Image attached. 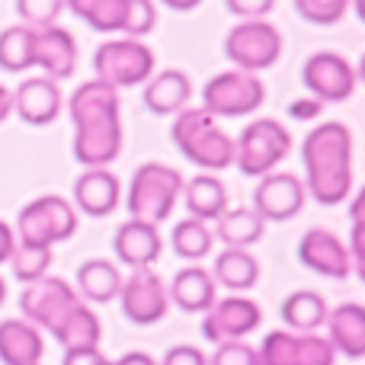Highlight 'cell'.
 <instances>
[{"label":"cell","mask_w":365,"mask_h":365,"mask_svg":"<svg viewBox=\"0 0 365 365\" xmlns=\"http://www.w3.org/2000/svg\"><path fill=\"white\" fill-rule=\"evenodd\" d=\"M81 302L83 298L74 292V285L58 276H42V279H36V282H26L23 292H19L23 321H29L32 327H45L48 334H55V330L61 327V321Z\"/></svg>","instance_id":"cell-10"},{"label":"cell","mask_w":365,"mask_h":365,"mask_svg":"<svg viewBox=\"0 0 365 365\" xmlns=\"http://www.w3.org/2000/svg\"><path fill=\"white\" fill-rule=\"evenodd\" d=\"M170 244H173V253L186 263H199L212 253V244H215V231L212 225L199 218H182L170 234Z\"/></svg>","instance_id":"cell-31"},{"label":"cell","mask_w":365,"mask_h":365,"mask_svg":"<svg viewBox=\"0 0 365 365\" xmlns=\"http://www.w3.org/2000/svg\"><path fill=\"white\" fill-rule=\"evenodd\" d=\"M349 0H295V13L311 26H334L346 16Z\"/></svg>","instance_id":"cell-35"},{"label":"cell","mask_w":365,"mask_h":365,"mask_svg":"<svg viewBox=\"0 0 365 365\" xmlns=\"http://www.w3.org/2000/svg\"><path fill=\"white\" fill-rule=\"evenodd\" d=\"M225 6L237 19H266L276 6V0H225Z\"/></svg>","instance_id":"cell-39"},{"label":"cell","mask_w":365,"mask_h":365,"mask_svg":"<svg viewBox=\"0 0 365 365\" xmlns=\"http://www.w3.org/2000/svg\"><path fill=\"white\" fill-rule=\"evenodd\" d=\"M327 311L330 308H327V302H324V295H317V292H311V289H298L282 302L279 314H282L285 327H289L292 334H314V330L327 321Z\"/></svg>","instance_id":"cell-28"},{"label":"cell","mask_w":365,"mask_h":365,"mask_svg":"<svg viewBox=\"0 0 365 365\" xmlns=\"http://www.w3.org/2000/svg\"><path fill=\"white\" fill-rule=\"evenodd\" d=\"M64 6L96 32H122L128 0H64Z\"/></svg>","instance_id":"cell-30"},{"label":"cell","mask_w":365,"mask_h":365,"mask_svg":"<svg viewBox=\"0 0 365 365\" xmlns=\"http://www.w3.org/2000/svg\"><path fill=\"white\" fill-rule=\"evenodd\" d=\"M327 343L334 353L346 356V359H362L365 356V308L356 302L336 304L327 311Z\"/></svg>","instance_id":"cell-21"},{"label":"cell","mask_w":365,"mask_h":365,"mask_svg":"<svg viewBox=\"0 0 365 365\" xmlns=\"http://www.w3.org/2000/svg\"><path fill=\"white\" fill-rule=\"evenodd\" d=\"M32 68L45 71L51 81H64L77 71V42L64 26L32 29Z\"/></svg>","instance_id":"cell-16"},{"label":"cell","mask_w":365,"mask_h":365,"mask_svg":"<svg viewBox=\"0 0 365 365\" xmlns=\"http://www.w3.org/2000/svg\"><path fill=\"white\" fill-rule=\"evenodd\" d=\"M225 58L237 71L259 74L282 58V32L266 19H240L225 36Z\"/></svg>","instance_id":"cell-8"},{"label":"cell","mask_w":365,"mask_h":365,"mask_svg":"<svg viewBox=\"0 0 365 365\" xmlns=\"http://www.w3.org/2000/svg\"><path fill=\"white\" fill-rule=\"evenodd\" d=\"M100 365H115V362H109V359H100Z\"/></svg>","instance_id":"cell-49"},{"label":"cell","mask_w":365,"mask_h":365,"mask_svg":"<svg viewBox=\"0 0 365 365\" xmlns=\"http://www.w3.org/2000/svg\"><path fill=\"white\" fill-rule=\"evenodd\" d=\"M212 279L215 285H225L227 292L240 295V292H250L259 282V263L250 250L225 247L212 263Z\"/></svg>","instance_id":"cell-25"},{"label":"cell","mask_w":365,"mask_h":365,"mask_svg":"<svg viewBox=\"0 0 365 365\" xmlns=\"http://www.w3.org/2000/svg\"><path fill=\"white\" fill-rule=\"evenodd\" d=\"M122 199V186L109 167H87L74 180V202L71 205L83 212L87 218H106L115 212Z\"/></svg>","instance_id":"cell-19"},{"label":"cell","mask_w":365,"mask_h":365,"mask_svg":"<svg viewBox=\"0 0 365 365\" xmlns=\"http://www.w3.org/2000/svg\"><path fill=\"white\" fill-rule=\"evenodd\" d=\"M208 365H259V356L250 343L231 340V343H218V349L212 353Z\"/></svg>","instance_id":"cell-38"},{"label":"cell","mask_w":365,"mask_h":365,"mask_svg":"<svg viewBox=\"0 0 365 365\" xmlns=\"http://www.w3.org/2000/svg\"><path fill=\"white\" fill-rule=\"evenodd\" d=\"M115 365H158V362H154L148 353H141V349H132V353L119 356V359H115Z\"/></svg>","instance_id":"cell-44"},{"label":"cell","mask_w":365,"mask_h":365,"mask_svg":"<svg viewBox=\"0 0 365 365\" xmlns=\"http://www.w3.org/2000/svg\"><path fill=\"white\" fill-rule=\"evenodd\" d=\"M167 298H170L180 311H186V314H202V311H208L215 304L218 285H215L212 272L192 263L173 276V282L167 285Z\"/></svg>","instance_id":"cell-22"},{"label":"cell","mask_w":365,"mask_h":365,"mask_svg":"<svg viewBox=\"0 0 365 365\" xmlns=\"http://www.w3.org/2000/svg\"><path fill=\"white\" fill-rule=\"evenodd\" d=\"M32 68V29L23 23L0 29V71L23 74Z\"/></svg>","instance_id":"cell-32"},{"label":"cell","mask_w":365,"mask_h":365,"mask_svg":"<svg viewBox=\"0 0 365 365\" xmlns=\"http://www.w3.org/2000/svg\"><path fill=\"white\" fill-rule=\"evenodd\" d=\"M317 113H321V103L317 100H308V106H302V103L292 106V115H298V119H314Z\"/></svg>","instance_id":"cell-45"},{"label":"cell","mask_w":365,"mask_h":365,"mask_svg":"<svg viewBox=\"0 0 365 365\" xmlns=\"http://www.w3.org/2000/svg\"><path fill=\"white\" fill-rule=\"evenodd\" d=\"M158 23V10H154V0H128L125 10V23H122V32L128 38H145L148 32Z\"/></svg>","instance_id":"cell-37"},{"label":"cell","mask_w":365,"mask_h":365,"mask_svg":"<svg viewBox=\"0 0 365 365\" xmlns=\"http://www.w3.org/2000/svg\"><path fill=\"white\" fill-rule=\"evenodd\" d=\"M202 336L208 343H231V340H244L263 321V311L253 298L247 295H227V298H215V304L208 311H202Z\"/></svg>","instance_id":"cell-12"},{"label":"cell","mask_w":365,"mask_h":365,"mask_svg":"<svg viewBox=\"0 0 365 365\" xmlns=\"http://www.w3.org/2000/svg\"><path fill=\"white\" fill-rule=\"evenodd\" d=\"M13 250H16V234H13V227L6 221H0V266L13 257Z\"/></svg>","instance_id":"cell-43"},{"label":"cell","mask_w":365,"mask_h":365,"mask_svg":"<svg viewBox=\"0 0 365 365\" xmlns=\"http://www.w3.org/2000/svg\"><path fill=\"white\" fill-rule=\"evenodd\" d=\"M160 365H208V356L195 346H170Z\"/></svg>","instance_id":"cell-41"},{"label":"cell","mask_w":365,"mask_h":365,"mask_svg":"<svg viewBox=\"0 0 365 365\" xmlns=\"http://www.w3.org/2000/svg\"><path fill=\"white\" fill-rule=\"evenodd\" d=\"M304 192L317 205H340L353 192V132L343 122L314 125L302 141Z\"/></svg>","instance_id":"cell-2"},{"label":"cell","mask_w":365,"mask_h":365,"mask_svg":"<svg viewBox=\"0 0 365 365\" xmlns=\"http://www.w3.org/2000/svg\"><path fill=\"white\" fill-rule=\"evenodd\" d=\"M304 182L302 177L289 170H272L266 177H259L257 189H253V212L269 225V221H292L304 208Z\"/></svg>","instance_id":"cell-14"},{"label":"cell","mask_w":365,"mask_h":365,"mask_svg":"<svg viewBox=\"0 0 365 365\" xmlns=\"http://www.w3.org/2000/svg\"><path fill=\"white\" fill-rule=\"evenodd\" d=\"M349 259H353V269L365 276V221L353 218V237H349Z\"/></svg>","instance_id":"cell-40"},{"label":"cell","mask_w":365,"mask_h":365,"mask_svg":"<svg viewBox=\"0 0 365 365\" xmlns=\"http://www.w3.org/2000/svg\"><path fill=\"white\" fill-rule=\"evenodd\" d=\"M141 87H145L148 113H154V115H177L192 100V81L177 68L154 71Z\"/></svg>","instance_id":"cell-20"},{"label":"cell","mask_w":365,"mask_h":365,"mask_svg":"<svg viewBox=\"0 0 365 365\" xmlns=\"http://www.w3.org/2000/svg\"><path fill=\"white\" fill-rule=\"evenodd\" d=\"M51 336L64 346V353H68V349H93V346H100V336H103L100 317L81 302L68 317H64L61 327H58Z\"/></svg>","instance_id":"cell-29"},{"label":"cell","mask_w":365,"mask_h":365,"mask_svg":"<svg viewBox=\"0 0 365 365\" xmlns=\"http://www.w3.org/2000/svg\"><path fill=\"white\" fill-rule=\"evenodd\" d=\"M158 71L154 51L141 38H109L93 51V74L113 90L141 87Z\"/></svg>","instance_id":"cell-7"},{"label":"cell","mask_w":365,"mask_h":365,"mask_svg":"<svg viewBox=\"0 0 365 365\" xmlns=\"http://www.w3.org/2000/svg\"><path fill=\"white\" fill-rule=\"evenodd\" d=\"M182 192V173L170 164H160V160H148L135 170L132 182H128V195L125 205L128 215L148 225H160V221L170 218L173 205L180 202Z\"/></svg>","instance_id":"cell-4"},{"label":"cell","mask_w":365,"mask_h":365,"mask_svg":"<svg viewBox=\"0 0 365 365\" xmlns=\"http://www.w3.org/2000/svg\"><path fill=\"white\" fill-rule=\"evenodd\" d=\"M4 302H6V282L0 279V304H4Z\"/></svg>","instance_id":"cell-48"},{"label":"cell","mask_w":365,"mask_h":365,"mask_svg":"<svg viewBox=\"0 0 365 365\" xmlns=\"http://www.w3.org/2000/svg\"><path fill=\"white\" fill-rule=\"evenodd\" d=\"M302 83L317 103H346L356 93V68L336 51H314L302 64Z\"/></svg>","instance_id":"cell-11"},{"label":"cell","mask_w":365,"mask_h":365,"mask_svg":"<svg viewBox=\"0 0 365 365\" xmlns=\"http://www.w3.org/2000/svg\"><path fill=\"white\" fill-rule=\"evenodd\" d=\"M266 100V83L257 74L247 71H221L202 87V109L212 113L215 119H240L250 115L263 106Z\"/></svg>","instance_id":"cell-9"},{"label":"cell","mask_w":365,"mask_h":365,"mask_svg":"<svg viewBox=\"0 0 365 365\" xmlns=\"http://www.w3.org/2000/svg\"><path fill=\"white\" fill-rule=\"evenodd\" d=\"M119 289H122V272L115 263L103 257H93L87 263L77 266V295L83 302H93V304H106L113 298H119Z\"/></svg>","instance_id":"cell-26"},{"label":"cell","mask_w":365,"mask_h":365,"mask_svg":"<svg viewBox=\"0 0 365 365\" xmlns=\"http://www.w3.org/2000/svg\"><path fill=\"white\" fill-rule=\"evenodd\" d=\"M13 269V279L19 282H36V279L48 276V266H51V250L48 247H26V244H16L13 257L6 259Z\"/></svg>","instance_id":"cell-33"},{"label":"cell","mask_w":365,"mask_h":365,"mask_svg":"<svg viewBox=\"0 0 365 365\" xmlns=\"http://www.w3.org/2000/svg\"><path fill=\"white\" fill-rule=\"evenodd\" d=\"M61 90L58 81L51 77H26L16 90H13V113L26 122V125H51L61 115Z\"/></svg>","instance_id":"cell-18"},{"label":"cell","mask_w":365,"mask_h":365,"mask_svg":"<svg viewBox=\"0 0 365 365\" xmlns=\"http://www.w3.org/2000/svg\"><path fill=\"white\" fill-rule=\"evenodd\" d=\"M113 253L122 266H128V269H151V266L160 259V253H164V240H160L158 225L128 218L125 225L115 227Z\"/></svg>","instance_id":"cell-17"},{"label":"cell","mask_w":365,"mask_h":365,"mask_svg":"<svg viewBox=\"0 0 365 365\" xmlns=\"http://www.w3.org/2000/svg\"><path fill=\"white\" fill-rule=\"evenodd\" d=\"M77 231V208L68 199L48 192L26 202L16 215V244L26 247H55Z\"/></svg>","instance_id":"cell-6"},{"label":"cell","mask_w":365,"mask_h":365,"mask_svg":"<svg viewBox=\"0 0 365 365\" xmlns=\"http://www.w3.org/2000/svg\"><path fill=\"white\" fill-rule=\"evenodd\" d=\"M160 4L170 6V10H177V13H186V10H195L202 0H160Z\"/></svg>","instance_id":"cell-47"},{"label":"cell","mask_w":365,"mask_h":365,"mask_svg":"<svg viewBox=\"0 0 365 365\" xmlns=\"http://www.w3.org/2000/svg\"><path fill=\"white\" fill-rule=\"evenodd\" d=\"M263 234H266V221L259 218L250 205L227 208V212L215 221V237L225 247H237V250H247V247L259 244Z\"/></svg>","instance_id":"cell-27"},{"label":"cell","mask_w":365,"mask_h":365,"mask_svg":"<svg viewBox=\"0 0 365 365\" xmlns=\"http://www.w3.org/2000/svg\"><path fill=\"white\" fill-rule=\"evenodd\" d=\"M119 304H122V314H125L135 327H151V324L167 317L170 298H167L164 279L154 269H132V276L122 279Z\"/></svg>","instance_id":"cell-13"},{"label":"cell","mask_w":365,"mask_h":365,"mask_svg":"<svg viewBox=\"0 0 365 365\" xmlns=\"http://www.w3.org/2000/svg\"><path fill=\"white\" fill-rule=\"evenodd\" d=\"M182 205H186L189 218H199L205 225L218 221L227 212V189L225 182L212 173H199L192 180H182V192H180Z\"/></svg>","instance_id":"cell-24"},{"label":"cell","mask_w":365,"mask_h":365,"mask_svg":"<svg viewBox=\"0 0 365 365\" xmlns=\"http://www.w3.org/2000/svg\"><path fill=\"white\" fill-rule=\"evenodd\" d=\"M336 353L327 343V336L317 334H295V346H292V365H334Z\"/></svg>","instance_id":"cell-34"},{"label":"cell","mask_w":365,"mask_h":365,"mask_svg":"<svg viewBox=\"0 0 365 365\" xmlns=\"http://www.w3.org/2000/svg\"><path fill=\"white\" fill-rule=\"evenodd\" d=\"M68 115L74 122V158L83 167H109L122 151L119 90L87 81L71 93Z\"/></svg>","instance_id":"cell-1"},{"label":"cell","mask_w":365,"mask_h":365,"mask_svg":"<svg viewBox=\"0 0 365 365\" xmlns=\"http://www.w3.org/2000/svg\"><path fill=\"white\" fill-rule=\"evenodd\" d=\"M170 141L202 173H218L234 167V138L221 128V119H215L202 106H186L173 115Z\"/></svg>","instance_id":"cell-3"},{"label":"cell","mask_w":365,"mask_h":365,"mask_svg":"<svg viewBox=\"0 0 365 365\" xmlns=\"http://www.w3.org/2000/svg\"><path fill=\"white\" fill-rule=\"evenodd\" d=\"M61 10H64V0H16V13L23 19V26H29V29L55 26Z\"/></svg>","instance_id":"cell-36"},{"label":"cell","mask_w":365,"mask_h":365,"mask_svg":"<svg viewBox=\"0 0 365 365\" xmlns=\"http://www.w3.org/2000/svg\"><path fill=\"white\" fill-rule=\"evenodd\" d=\"M45 353V343L38 327H32L23 317L0 321V362L4 365H38Z\"/></svg>","instance_id":"cell-23"},{"label":"cell","mask_w":365,"mask_h":365,"mask_svg":"<svg viewBox=\"0 0 365 365\" xmlns=\"http://www.w3.org/2000/svg\"><path fill=\"white\" fill-rule=\"evenodd\" d=\"M100 359H106V356L100 353V346H93V349H68L61 365H100Z\"/></svg>","instance_id":"cell-42"},{"label":"cell","mask_w":365,"mask_h":365,"mask_svg":"<svg viewBox=\"0 0 365 365\" xmlns=\"http://www.w3.org/2000/svg\"><path fill=\"white\" fill-rule=\"evenodd\" d=\"M292 151V132L276 119H253L234 141V167L240 177H266L279 170Z\"/></svg>","instance_id":"cell-5"},{"label":"cell","mask_w":365,"mask_h":365,"mask_svg":"<svg viewBox=\"0 0 365 365\" xmlns=\"http://www.w3.org/2000/svg\"><path fill=\"white\" fill-rule=\"evenodd\" d=\"M10 113H13V93L4 87V83H0V122H4Z\"/></svg>","instance_id":"cell-46"},{"label":"cell","mask_w":365,"mask_h":365,"mask_svg":"<svg viewBox=\"0 0 365 365\" xmlns=\"http://www.w3.org/2000/svg\"><path fill=\"white\" fill-rule=\"evenodd\" d=\"M298 259H302L304 269L317 272L324 279H349L353 272V259H349V250L334 231L327 227H311V231L302 234L298 240Z\"/></svg>","instance_id":"cell-15"}]
</instances>
